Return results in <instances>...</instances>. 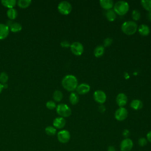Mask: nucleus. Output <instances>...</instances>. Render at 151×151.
<instances>
[{"instance_id":"obj_28","label":"nucleus","mask_w":151,"mask_h":151,"mask_svg":"<svg viewBox=\"0 0 151 151\" xmlns=\"http://www.w3.org/2000/svg\"><path fill=\"white\" fill-rule=\"evenodd\" d=\"M8 79H9V77L6 73L2 72L0 73V83L2 84H6Z\"/></svg>"},{"instance_id":"obj_30","label":"nucleus","mask_w":151,"mask_h":151,"mask_svg":"<svg viewBox=\"0 0 151 151\" xmlns=\"http://www.w3.org/2000/svg\"><path fill=\"white\" fill-rule=\"evenodd\" d=\"M46 107L47 109H50V110H53L55 108H56L57 106H56V104L55 103L52 101V100H49L48 101L47 103H46Z\"/></svg>"},{"instance_id":"obj_15","label":"nucleus","mask_w":151,"mask_h":151,"mask_svg":"<svg viewBox=\"0 0 151 151\" xmlns=\"http://www.w3.org/2000/svg\"><path fill=\"white\" fill-rule=\"evenodd\" d=\"M99 4L102 8L107 11L111 9L114 5V2L111 0H100Z\"/></svg>"},{"instance_id":"obj_20","label":"nucleus","mask_w":151,"mask_h":151,"mask_svg":"<svg viewBox=\"0 0 151 151\" xmlns=\"http://www.w3.org/2000/svg\"><path fill=\"white\" fill-rule=\"evenodd\" d=\"M1 3L3 6L10 9L14 8L17 2L15 0H2Z\"/></svg>"},{"instance_id":"obj_2","label":"nucleus","mask_w":151,"mask_h":151,"mask_svg":"<svg viewBox=\"0 0 151 151\" xmlns=\"http://www.w3.org/2000/svg\"><path fill=\"white\" fill-rule=\"evenodd\" d=\"M137 24L133 21H125L121 26L122 32L127 35H133L137 31Z\"/></svg>"},{"instance_id":"obj_8","label":"nucleus","mask_w":151,"mask_h":151,"mask_svg":"<svg viewBox=\"0 0 151 151\" xmlns=\"http://www.w3.org/2000/svg\"><path fill=\"white\" fill-rule=\"evenodd\" d=\"M93 98L97 103L100 104H103L106 101L107 97L106 93L103 91L98 90L94 92Z\"/></svg>"},{"instance_id":"obj_18","label":"nucleus","mask_w":151,"mask_h":151,"mask_svg":"<svg viewBox=\"0 0 151 151\" xmlns=\"http://www.w3.org/2000/svg\"><path fill=\"white\" fill-rule=\"evenodd\" d=\"M104 53V47L103 45H99L97 46L94 50V55L96 57H100Z\"/></svg>"},{"instance_id":"obj_25","label":"nucleus","mask_w":151,"mask_h":151,"mask_svg":"<svg viewBox=\"0 0 151 151\" xmlns=\"http://www.w3.org/2000/svg\"><path fill=\"white\" fill-rule=\"evenodd\" d=\"M32 1L31 0H19L17 1V5L21 8H26L28 7Z\"/></svg>"},{"instance_id":"obj_39","label":"nucleus","mask_w":151,"mask_h":151,"mask_svg":"<svg viewBox=\"0 0 151 151\" xmlns=\"http://www.w3.org/2000/svg\"><path fill=\"white\" fill-rule=\"evenodd\" d=\"M4 89V87H3V85L0 83V93L2 92V90Z\"/></svg>"},{"instance_id":"obj_37","label":"nucleus","mask_w":151,"mask_h":151,"mask_svg":"<svg viewBox=\"0 0 151 151\" xmlns=\"http://www.w3.org/2000/svg\"><path fill=\"white\" fill-rule=\"evenodd\" d=\"M107 151H116V148L113 146H109L107 147Z\"/></svg>"},{"instance_id":"obj_17","label":"nucleus","mask_w":151,"mask_h":151,"mask_svg":"<svg viewBox=\"0 0 151 151\" xmlns=\"http://www.w3.org/2000/svg\"><path fill=\"white\" fill-rule=\"evenodd\" d=\"M143 102L139 99H134L130 103V107L134 110H140L143 107Z\"/></svg>"},{"instance_id":"obj_33","label":"nucleus","mask_w":151,"mask_h":151,"mask_svg":"<svg viewBox=\"0 0 151 151\" xmlns=\"http://www.w3.org/2000/svg\"><path fill=\"white\" fill-rule=\"evenodd\" d=\"M60 45L63 48H68V47H70V44L69 42L67 40H64V41H62L60 43Z\"/></svg>"},{"instance_id":"obj_36","label":"nucleus","mask_w":151,"mask_h":151,"mask_svg":"<svg viewBox=\"0 0 151 151\" xmlns=\"http://www.w3.org/2000/svg\"><path fill=\"white\" fill-rule=\"evenodd\" d=\"M146 139L148 142L151 143V130H150L146 134Z\"/></svg>"},{"instance_id":"obj_35","label":"nucleus","mask_w":151,"mask_h":151,"mask_svg":"<svg viewBox=\"0 0 151 151\" xmlns=\"http://www.w3.org/2000/svg\"><path fill=\"white\" fill-rule=\"evenodd\" d=\"M99 110L101 113H103L106 110V108L103 104H100L99 107Z\"/></svg>"},{"instance_id":"obj_26","label":"nucleus","mask_w":151,"mask_h":151,"mask_svg":"<svg viewBox=\"0 0 151 151\" xmlns=\"http://www.w3.org/2000/svg\"><path fill=\"white\" fill-rule=\"evenodd\" d=\"M45 133L48 136H54L57 133V129L52 126H48L45 129Z\"/></svg>"},{"instance_id":"obj_16","label":"nucleus","mask_w":151,"mask_h":151,"mask_svg":"<svg viewBox=\"0 0 151 151\" xmlns=\"http://www.w3.org/2000/svg\"><path fill=\"white\" fill-rule=\"evenodd\" d=\"M137 31L142 36H147L150 33V28L149 26L146 24L140 25L139 28H137Z\"/></svg>"},{"instance_id":"obj_13","label":"nucleus","mask_w":151,"mask_h":151,"mask_svg":"<svg viewBox=\"0 0 151 151\" xmlns=\"http://www.w3.org/2000/svg\"><path fill=\"white\" fill-rule=\"evenodd\" d=\"M53 126L57 129H63L66 124V121L64 117H57L55 118L53 120Z\"/></svg>"},{"instance_id":"obj_40","label":"nucleus","mask_w":151,"mask_h":151,"mask_svg":"<svg viewBox=\"0 0 151 151\" xmlns=\"http://www.w3.org/2000/svg\"><path fill=\"white\" fill-rule=\"evenodd\" d=\"M2 85H3L4 88H8V85H7V84H2Z\"/></svg>"},{"instance_id":"obj_7","label":"nucleus","mask_w":151,"mask_h":151,"mask_svg":"<svg viewBox=\"0 0 151 151\" xmlns=\"http://www.w3.org/2000/svg\"><path fill=\"white\" fill-rule=\"evenodd\" d=\"M71 135L67 130H61L57 133L58 140L61 143H67L70 140Z\"/></svg>"},{"instance_id":"obj_32","label":"nucleus","mask_w":151,"mask_h":151,"mask_svg":"<svg viewBox=\"0 0 151 151\" xmlns=\"http://www.w3.org/2000/svg\"><path fill=\"white\" fill-rule=\"evenodd\" d=\"M113 42V40L110 38V37H107L106 38H105L103 41V47H109Z\"/></svg>"},{"instance_id":"obj_29","label":"nucleus","mask_w":151,"mask_h":151,"mask_svg":"<svg viewBox=\"0 0 151 151\" xmlns=\"http://www.w3.org/2000/svg\"><path fill=\"white\" fill-rule=\"evenodd\" d=\"M140 12L137 9H134L132 12V18L134 21H138L140 18Z\"/></svg>"},{"instance_id":"obj_6","label":"nucleus","mask_w":151,"mask_h":151,"mask_svg":"<svg viewBox=\"0 0 151 151\" xmlns=\"http://www.w3.org/2000/svg\"><path fill=\"white\" fill-rule=\"evenodd\" d=\"M70 50L71 52L75 55H81L84 51V47L83 44L78 41L73 42L70 45Z\"/></svg>"},{"instance_id":"obj_21","label":"nucleus","mask_w":151,"mask_h":151,"mask_svg":"<svg viewBox=\"0 0 151 151\" xmlns=\"http://www.w3.org/2000/svg\"><path fill=\"white\" fill-rule=\"evenodd\" d=\"M6 15H7L8 18L10 20H13L17 18V17L18 15V12L14 8H10L7 10Z\"/></svg>"},{"instance_id":"obj_3","label":"nucleus","mask_w":151,"mask_h":151,"mask_svg":"<svg viewBox=\"0 0 151 151\" xmlns=\"http://www.w3.org/2000/svg\"><path fill=\"white\" fill-rule=\"evenodd\" d=\"M129 9V4L124 1L116 2L113 5V10L119 15H124L127 14Z\"/></svg>"},{"instance_id":"obj_19","label":"nucleus","mask_w":151,"mask_h":151,"mask_svg":"<svg viewBox=\"0 0 151 151\" xmlns=\"http://www.w3.org/2000/svg\"><path fill=\"white\" fill-rule=\"evenodd\" d=\"M105 15H106L107 19L111 22L114 21L116 18V14L114 12V11L111 9L107 10L106 11V12L105 13Z\"/></svg>"},{"instance_id":"obj_22","label":"nucleus","mask_w":151,"mask_h":151,"mask_svg":"<svg viewBox=\"0 0 151 151\" xmlns=\"http://www.w3.org/2000/svg\"><path fill=\"white\" fill-rule=\"evenodd\" d=\"M78 101H79V97L77 93L75 92H71L69 96L70 103L73 105H75L78 102Z\"/></svg>"},{"instance_id":"obj_5","label":"nucleus","mask_w":151,"mask_h":151,"mask_svg":"<svg viewBox=\"0 0 151 151\" xmlns=\"http://www.w3.org/2000/svg\"><path fill=\"white\" fill-rule=\"evenodd\" d=\"M58 11L63 15H68L72 11V6L71 4L66 1L60 2L57 6Z\"/></svg>"},{"instance_id":"obj_38","label":"nucleus","mask_w":151,"mask_h":151,"mask_svg":"<svg viewBox=\"0 0 151 151\" xmlns=\"http://www.w3.org/2000/svg\"><path fill=\"white\" fill-rule=\"evenodd\" d=\"M146 17H147V19L149 21H150L151 22V12H148L147 13V15H146Z\"/></svg>"},{"instance_id":"obj_10","label":"nucleus","mask_w":151,"mask_h":151,"mask_svg":"<svg viewBox=\"0 0 151 151\" xmlns=\"http://www.w3.org/2000/svg\"><path fill=\"white\" fill-rule=\"evenodd\" d=\"M133 147V142L130 138H124L120 144L121 151H130Z\"/></svg>"},{"instance_id":"obj_9","label":"nucleus","mask_w":151,"mask_h":151,"mask_svg":"<svg viewBox=\"0 0 151 151\" xmlns=\"http://www.w3.org/2000/svg\"><path fill=\"white\" fill-rule=\"evenodd\" d=\"M128 116V111L124 107L118 108L114 113V117L118 121L124 120Z\"/></svg>"},{"instance_id":"obj_4","label":"nucleus","mask_w":151,"mask_h":151,"mask_svg":"<svg viewBox=\"0 0 151 151\" xmlns=\"http://www.w3.org/2000/svg\"><path fill=\"white\" fill-rule=\"evenodd\" d=\"M56 111L57 114L62 117H67L71 114L70 107L64 103H61L57 106Z\"/></svg>"},{"instance_id":"obj_12","label":"nucleus","mask_w":151,"mask_h":151,"mask_svg":"<svg viewBox=\"0 0 151 151\" xmlns=\"http://www.w3.org/2000/svg\"><path fill=\"white\" fill-rule=\"evenodd\" d=\"M90 90V86L87 83H81L77 86L76 90L77 94L84 95L89 92Z\"/></svg>"},{"instance_id":"obj_27","label":"nucleus","mask_w":151,"mask_h":151,"mask_svg":"<svg viewBox=\"0 0 151 151\" xmlns=\"http://www.w3.org/2000/svg\"><path fill=\"white\" fill-rule=\"evenodd\" d=\"M140 3L145 9L148 12H151V0H142Z\"/></svg>"},{"instance_id":"obj_11","label":"nucleus","mask_w":151,"mask_h":151,"mask_svg":"<svg viewBox=\"0 0 151 151\" xmlns=\"http://www.w3.org/2000/svg\"><path fill=\"white\" fill-rule=\"evenodd\" d=\"M116 101L119 107H124V106H126L127 103V97L124 93H120L117 94L116 99Z\"/></svg>"},{"instance_id":"obj_31","label":"nucleus","mask_w":151,"mask_h":151,"mask_svg":"<svg viewBox=\"0 0 151 151\" xmlns=\"http://www.w3.org/2000/svg\"><path fill=\"white\" fill-rule=\"evenodd\" d=\"M147 140L146 139V138L145 137H140L139 139H138V144L139 146L143 147V146H145L147 145Z\"/></svg>"},{"instance_id":"obj_23","label":"nucleus","mask_w":151,"mask_h":151,"mask_svg":"<svg viewBox=\"0 0 151 151\" xmlns=\"http://www.w3.org/2000/svg\"><path fill=\"white\" fill-rule=\"evenodd\" d=\"M9 28L12 32H18L22 29V25L19 22H14L11 25Z\"/></svg>"},{"instance_id":"obj_1","label":"nucleus","mask_w":151,"mask_h":151,"mask_svg":"<svg viewBox=\"0 0 151 151\" xmlns=\"http://www.w3.org/2000/svg\"><path fill=\"white\" fill-rule=\"evenodd\" d=\"M61 84L67 91L73 92L78 86V80L74 75L67 74L62 79Z\"/></svg>"},{"instance_id":"obj_24","label":"nucleus","mask_w":151,"mask_h":151,"mask_svg":"<svg viewBox=\"0 0 151 151\" xmlns=\"http://www.w3.org/2000/svg\"><path fill=\"white\" fill-rule=\"evenodd\" d=\"M52 98L56 102H60L61 101V100L63 98V93L58 90H56L54 93L52 95Z\"/></svg>"},{"instance_id":"obj_14","label":"nucleus","mask_w":151,"mask_h":151,"mask_svg":"<svg viewBox=\"0 0 151 151\" xmlns=\"http://www.w3.org/2000/svg\"><path fill=\"white\" fill-rule=\"evenodd\" d=\"M9 28L5 24L0 23V40L5 39L9 35Z\"/></svg>"},{"instance_id":"obj_34","label":"nucleus","mask_w":151,"mask_h":151,"mask_svg":"<svg viewBox=\"0 0 151 151\" xmlns=\"http://www.w3.org/2000/svg\"><path fill=\"white\" fill-rule=\"evenodd\" d=\"M122 134H123V137H124V138H129L128 137H129V135H130V131H129L128 129H124V130L123 131Z\"/></svg>"}]
</instances>
